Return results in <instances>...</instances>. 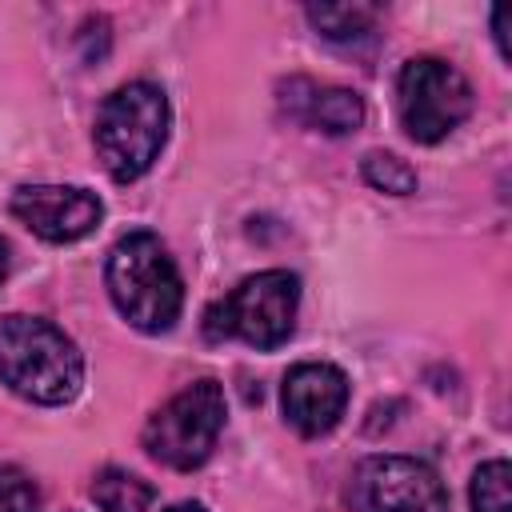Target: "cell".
Segmentation results:
<instances>
[{
	"instance_id": "3",
	"label": "cell",
	"mask_w": 512,
	"mask_h": 512,
	"mask_svg": "<svg viewBox=\"0 0 512 512\" xmlns=\"http://www.w3.org/2000/svg\"><path fill=\"white\" fill-rule=\"evenodd\" d=\"M168 120L172 112H168V96L160 84L132 80L116 88L100 104V116H96V152H100L104 172L116 184L140 180L156 164L168 140Z\"/></svg>"
},
{
	"instance_id": "18",
	"label": "cell",
	"mask_w": 512,
	"mask_h": 512,
	"mask_svg": "<svg viewBox=\"0 0 512 512\" xmlns=\"http://www.w3.org/2000/svg\"><path fill=\"white\" fill-rule=\"evenodd\" d=\"M4 272H8V256H4V240H0V280H4Z\"/></svg>"
},
{
	"instance_id": "14",
	"label": "cell",
	"mask_w": 512,
	"mask_h": 512,
	"mask_svg": "<svg viewBox=\"0 0 512 512\" xmlns=\"http://www.w3.org/2000/svg\"><path fill=\"white\" fill-rule=\"evenodd\" d=\"M364 180L380 192H392V196L416 192V168L408 160H400L396 152H368L364 156Z\"/></svg>"
},
{
	"instance_id": "17",
	"label": "cell",
	"mask_w": 512,
	"mask_h": 512,
	"mask_svg": "<svg viewBox=\"0 0 512 512\" xmlns=\"http://www.w3.org/2000/svg\"><path fill=\"white\" fill-rule=\"evenodd\" d=\"M164 512H208V508L196 504V500H180V504H172V508H164Z\"/></svg>"
},
{
	"instance_id": "10",
	"label": "cell",
	"mask_w": 512,
	"mask_h": 512,
	"mask_svg": "<svg viewBox=\"0 0 512 512\" xmlns=\"http://www.w3.org/2000/svg\"><path fill=\"white\" fill-rule=\"evenodd\" d=\"M308 96H288L292 116H300L304 124L328 132V136H348L364 124V100L348 88H316L304 80Z\"/></svg>"
},
{
	"instance_id": "15",
	"label": "cell",
	"mask_w": 512,
	"mask_h": 512,
	"mask_svg": "<svg viewBox=\"0 0 512 512\" xmlns=\"http://www.w3.org/2000/svg\"><path fill=\"white\" fill-rule=\"evenodd\" d=\"M36 508H40V492L32 476L16 464H0V512H36Z\"/></svg>"
},
{
	"instance_id": "11",
	"label": "cell",
	"mask_w": 512,
	"mask_h": 512,
	"mask_svg": "<svg viewBox=\"0 0 512 512\" xmlns=\"http://www.w3.org/2000/svg\"><path fill=\"white\" fill-rule=\"evenodd\" d=\"M152 496H156L152 484L140 480L136 472H124V468H104L92 480V500L104 512H144L152 504Z\"/></svg>"
},
{
	"instance_id": "12",
	"label": "cell",
	"mask_w": 512,
	"mask_h": 512,
	"mask_svg": "<svg viewBox=\"0 0 512 512\" xmlns=\"http://www.w3.org/2000/svg\"><path fill=\"white\" fill-rule=\"evenodd\" d=\"M308 20L328 40H364L376 24V12L364 4H312Z\"/></svg>"
},
{
	"instance_id": "9",
	"label": "cell",
	"mask_w": 512,
	"mask_h": 512,
	"mask_svg": "<svg viewBox=\"0 0 512 512\" xmlns=\"http://www.w3.org/2000/svg\"><path fill=\"white\" fill-rule=\"evenodd\" d=\"M280 404H284L288 424L300 436H324V432L336 428V420L348 408V376L336 364H324V360L320 364L316 360L296 364L284 376Z\"/></svg>"
},
{
	"instance_id": "7",
	"label": "cell",
	"mask_w": 512,
	"mask_h": 512,
	"mask_svg": "<svg viewBox=\"0 0 512 512\" xmlns=\"http://www.w3.org/2000/svg\"><path fill=\"white\" fill-rule=\"evenodd\" d=\"M352 512H448L440 476L416 456H368L348 480Z\"/></svg>"
},
{
	"instance_id": "8",
	"label": "cell",
	"mask_w": 512,
	"mask_h": 512,
	"mask_svg": "<svg viewBox=\"0 0 512 512\" xmlns=\"http://www.w3.org/2000/svg\"><path fill=\"white\" fill-rule=\"evenodd\" d=\"M12 216L48 244H72L100 224L104 204L76 184H28L12 196Z\"/></svg>"
},
{
	"instance_id": "5",
	"label": "cell",
	"mask_w": 512,
	"mask_h": 512,
	"mask_svg": "<svg viewBox=\"0 0 512 512\" xmlns=\"http://www.w3.org/2000/svg\"><path fill=\"white\" fill-rule=\"evenodd\" d=\"M224 388L216 380H196L184 384L168 404H160L148 424H144V452L176 472H192L200 468L212 448L216 436L224 428Z\"/></svg>"
},
{
	"instance_id": "4",
	"label": "cell",
	"mask_w": 512,
	"mask_h": 512,
	"mask_svg": "<svg viewBox=\"0 0 512 512\" xmlns=\"http://www.w3.org/2000/svg\"><path fill=\"white\" fill-rule=\"evenodd\" d=\"M296 304H300V280L284 268L256 272L240 280L224 300H216L204 316L208 340H244L252 348H280L296 328Z\"/></svg>"
},
{
	"instance_id": "16",
	"label": "cell",
	"mask_w": 512,
	"mask_h": 512,
	"mask_svg": "<svg viewBox=\"0 0 512 512\" xmlns=\"http://www.w3.org/2000/svg\"><path fill=\"white\" fill-rule=\"evenodd\" d=\"M492 32H496V48H500V56L512 60V52H508V8H504V4L492 12Z\"/></svg>"
},
{
	"instance_id": "6",
	"label": "cell",
	"mask_w": 512,
	"mask_h": 512,
	"mask_svg": "<svg viewBox=\"0 0 512 512\" xmlns=\"http://www.w3.org/2000/svg\"><path fill=\"white\" fill-rule=\"evenodd\" d=\"M396 112L404 132L416 144H436L452 128H460L472 112V84L460 68L436 56H416L400 68L396 80Z\"/></svg>"
},
{
	"instance_id": "1",
	"label": "cell",
	"mask_w": 512,
	"mask_h": 512,
	"mask_svg": "<svg viewBox=\"0 0 512 512\" xmlns=\"http://www.w3.org/2000/svg\"><path fill=\"white\" fill-rule=\"evenodd\" d=\"M0 384L32 404H68L84 384L80 348L40 316H0Z\"/></svg>"
},
{
	"instance_id": "13",
	"label": "cell",
	"mask_w": 512,
	"mask_h": 512,
	"mask_svg": "<svg viewBox=\"0 0 512 512\" xmlns=\"http://www.w3.org/2000/svg\"><path fill=\"white\" fill-rule=\"evenodd\" d=\"M508 480H512L508 460H488V464H480L476 476H472V512H512Z\"/></svg>"
},
{
	"instance_id": "2",
	"label": "cell",
	"mask_w": 512,
	"mask_h": 512,
	"mask_svg": "<svg viewBox=\"0 0 512 512\" xmlns=\"http://www.w3.org/2000/svg\"><path fill=\"white\" fill-rule=\"evenodd\" d=\"M104 284L116 312L140 332H168L180 316L184 284L176 260L152 232H128L112 244Z\"/></svg>"
}]
</instances>
